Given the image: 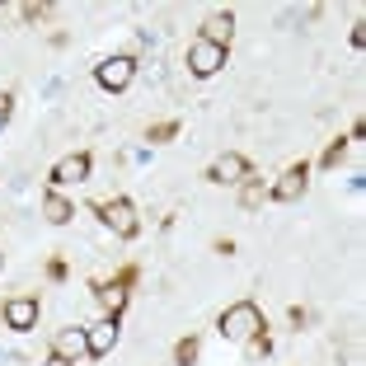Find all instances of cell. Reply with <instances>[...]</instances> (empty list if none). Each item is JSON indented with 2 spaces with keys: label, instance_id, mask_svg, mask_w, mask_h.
<instances>
[{
  "label": "cell",
  "instance_id": "obj_23",
  "mask_svg": "<svg viewBox=\"0 0 366 366\" xmlns=\"http://www.w3.org/2000/svg\"><path fill=\"white\" fill-rule=\"evenodd\" d=\"M43 366H76V362H66V357H56V352H52V357H47Z\"/></svg>",
  "mask_w": 366,
  "mask_h": 366
},
{
  "label": "cell",
  "instance_id": "obj_12",
  "mask_svg": "<svg viewBox=\"0 0 366 366\" xmlns=\"http://www.w3.org/2000/svg\"><path fill=\"white\" fill-rule=\"evenodd\" d=\"M52 352H56V357H66V362H80V357H89L85 329H61V334L52 338Z\"/></svg>",
  "mask_w": 366,
  "mask_h": 366
},
{
  "label": "cell",
  "instance_id": "obj_8",
  "mask_svg": "<svg viewBox=\"0 0 366 366\" xmlns=\"http://www.w3.org/2000/svg\"><path fill=\"white\" fill-rule=\"evenodd\" d=\"M5 324H10L14 334L38 329V296H10L5 301Z\"/></svg>",
  "mask_w": 366,
  "mask_h": 366
},
{
  "label": "cell",
  "instance_id": "obj_9",
  "mask_svg": "<svg viewBox=\"0 0 366 366\" xmlns=\"http://www.w3.org/2000/svg\"><path fill=\"white\" fill-rule=\"evenodd\" d=\"M85 343H89V357H108L118 347V320H99L85 329Z\"/></svg>",
  "mask_w": 366,
  "mask_h": 366
},
{
  "label": "cell",
  "instance_id": "obj_5",
  "mask_svg": "<svg viewBox=\"0 0 366 366\" xmlns=\"http://www.w3.org/2000/svg\"><path fill=\"white\" fill-rule=\"evenodd\" d=\"M305 183H310V160H296V164L282 169V179L268 188V197L272 202H296V197L305 193Z\"/></svg>",
  "mask_w": 366,
  "mask_h": 366
},
{
  "label": "cell",
  "instance_id": "obj_14",
  "mask_svg": "<svg viewBox=\"0 0 366 366\" xmlns=\"http://www.w3.org/2000/svg\"><path fill=\"white\" fill-rule=\"evenodd\" d=\"M197 352H202V338H197V334L179 338V343H174V366H193Z\"/></svg>",
  "mask_w": 366,
  "mask_h": 366
},
{
  "label": "cell",
  "instance_id": "obj_24",
  "mask_svg": "<svg viewBox=\"0 0 366 366\" xmlns=\"http://www.w3.org/2000/svg\"><path fill=\"white\" fill-rule=\"evenodd\" d=\"M0 263H5V254H0Z\"/></svg>",
  "mask_w": 366,
  "mask_h": 366
},
{
  "label": "cell",
  "instance_id": "obj_11",
  "mask_svg": "<svg viewBox=\"0 0 366 366\" xmlns=\"http://www.w3.org/2000/svg\"><path fill=\"white\" fill-rule=\"evenodd\" d=\"M230 38H235V14H230V10L212 14V19L202 24V43H216V47H226V52H230Z\"/></svg>",
  "mask_w": 366,
  "mask_h": 366
},
{
  "label": "cell",
  "instance_id": "obj_3",
  "mask_svg": "<svg viewBox=\"0 0 366 366\" xmlns=\"http://www.w3.org/2000/svg\"><path fill=\"white\" fill-rule=\"evenodd\" d=\"M94 216L104 221L113 235L122 239H137L141 235V221H137V207L127 202V197H113V202H94Z\"/></svg>",
  "mask_w": 366,
  "mask_h": 366
},
{
  "label": "cell",
  "instance_id": "obj_2",
  "mask_svg": "<svg viewBox=\"0 0 366 366\" xmlns=\"http://www.w3.org/2000/svg\"><path fill=\"white\" fill-rule=\"evenodd\" d=\"M137 277H141V268H137V263H127V268H122V272H118L113 282H94V296L104 301L108 320H118V315L127 310V291L137 287Z\"/></svg>",
  "mask_w": 366,
  "mask_h": 366
},
{
  "label": "cell",
  "instance_id": "obj_7",
  "mask_svg": "<svg viewBox=\"0 0 366 366\" xmlns=\"http://www.w3.org/2000/svg\"><path fill=\"white\" fill-rule=\"evenodd\" d=\"M249 174H254V169H249V160L239 151H226V155H216V160L207 164V179H212V183H244Z\"/></svg>",
  "mask_w": 366,
  "mask_h": 366
},
{
  "label": "cell",
  "instance_id": "obj_4",
  "mask_svg": "<svg viewBox=\"0 0 366 366\" xmlns=\"http://www.w3.org/2000/svg\"><path fill=\"white\" fill-rule=\"evenodd\" d=\"M132 76H137V61H132V56H104V61L94 66V80L108 94H122V89L132 85Z\"/></svg>",
  "mask_w": 366,
  "mask_h": 366
},
{
  "label": "cell",
  "instance_id": "obj_13",
  "mask_svg": "<svg viewBox=\"0 0 366 366\" xmlns=\"http://www.w3.org/2000/svg\"><path fill=\"white\" fill-rule=\"evenodd\" d=\"M43 216H47V221H52V226H66V221L76 216V207L66 202L61 193H47V197H43Z\"/></svg>",
  "mask_w": 366,
  "mask_h": 366
},
{
  "label": "cell",
  "instance_id": "obj_15",
  "mask_svg": "<svg viewBox=\"0 0 366 366\" xmlns=\"http://www.w3.org/2000/svg\"><path fill=\"white\" fill-rule=\"evenodd\" d=\"M263 197H268V188H263V183L254 179V174H249V183H244V188H239V207H259Z\"/></svg>",
  "mask_w": 366,
  "mask_h": 366
},
{
  "label": "cell",
  "instance_id": "obj_20",
  "mask_svg": "<svg viewBox=\"0 0 366 366\" xmlns=\"http://www.w3.org/2000/svg\"><path fill=\"white\" fill-rule=\"evenodd\" d=\"M14 113V94H0V132H5V122H10Z\"/></svg>",
  "mask_w": 366,
  "mask_h": 366
},
{
  "label": "cell",
  "instance_id": "obj_10",
  "mask_svg": "<svg viewBox=\"0 0 366 366\" xmlns=\"http://www.w3.org/2000/svg\"><path fill=\"white\" fill-rule=\"evenodd\" d=\"M89 179V155L76 151V155H66V160L52 164V183L61 188V183H85Z\"/></svg>",
  "mask_w": 366,
  "mask_h": 366
},
{
  "label": "cell",
  "instance_id": "obj_1",
  "mask_svg": "<svg viewBox=\"0 0 366 366\" xmlns=\"http://www.w3.org/2000/svg\"><path fill=\"white\" fill-rule=\"evenodd\" d=\"M216 329H221V338H230V343H249L254 334H263V329H268V320H263V310L254 301H235V305H226V310H221Z\"/></svg>",
  "mask_w": 366,
  "mask_h": 366
},
{
  "label": "cell",
  "instance_id": "obj_18",
  "mask_svg": "<svg viewBox=\"0 0 366 366\" xmlns=\"http://www.w3.org/2000/svg\"><path fill=\"white\" fill-rule=\"evenodd\" d=\"M179 137V122H155L151 132H146V141H155V146H160V141H174Z\"/></svg>",
  "mask_w": 366,
  "mask_h": 366
},
{
  "label": "cell",
  "instance_id": "obj_6",
  "mask_svg": "<svg viewBox=\"0 0 366 366\" xmlns=\"http://www.w3.org/2000/svg\"><path fill=\"white\" fill-rule=\"evenodd\" d=\"M226 47H216V43H202V38H197L193 47H188V71H193L197 80H207V76H216V71H221V66H226Z\"/></svg>",
  "mask_w": 366,
  "mask_h": 366
},
{
  "label": "cell",
  "instance_id": "obj_17",
  "mask_svg": "<svg viewBox=\"0 0 366 366\" xmlns=\"http://www.w3.org/2000/svg\"><path fill=\"white\" fill-rule=\"evenodd\" d=\"M19 14H24V24H38V19L52 14V5H47V0H29V5H19Z\"/></svg>",
  "mask_w": 366,
  "mask_h": 366
},
{
  "label": "cell",
  "instance_id": "obj_22",
  "mask_svg": "<svg viewBox=\"0 0 366 366\" xmlns=\"http://www.w3.org/2000/svg\"><path fill=\"white\" fill-rule=\"evenodd\" d=\"M352 47H366V24H362V19L352 24Z\"/></svg>",
  "mask_w": 366,
  "mask_h": 366
},
{
  "label": "cell",
  "instance_id": "obj_21",
  "mask_svg": "<svg viewBox=\"0 0 366 366\" xmlns=\"http://www.w3.org/2000/svg\"><path fill=\"white\" fill-rule=\"evenodd\" d=\"M47 277H52V282H66V263L52 259V263H47Z\"/></svg>",
  "mask_w": 366,
  "mask_h": 366
},
{
  "label": "cell",
  "instance_id": "obj_16",
  "mask_svg": "<svg viewBox=\"0 0 366 366\" xmlns=\"http://www.w3.org/2000/svg\"><path fill=\"white\" fill-rule=\"evenodd\" d=\"M343 151H347V141H343V137H338V141H329V146H324V155H320V164H324V169H338Z\"/></svg>",
  "mask_w": 366,
  "mask_h": 366
},
{
  "label": "cell",
  "instance_id": "obj_19",
  "mask_svg": "<svg viewBox=\"0 0 366 366\" xmlns=\"http://www.w3.org/2000/svg\"><path fill=\"white\" fill-rule=\"evenodd\" d=\"M244 347H249V357H268V352H272V338H268V329H263V334H254Z\"/></svg>",
  "mask_w": 366,
  "mask_h": 366
}]
</instances>
